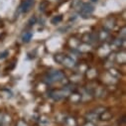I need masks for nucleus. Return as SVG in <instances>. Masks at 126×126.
<instances>
[{"label": "nucleus", "instance_id": "obj_1", "mask_svg": "<svg viewBox=\"0 0 126 126\" xmlns=\"http://www.w3.org/2000/svg\"><path fill=\"white\" fill-rule=\"evenodd\" d=\"M73 87L74 86H72V85H66L61 89H54V90L50 91V97H52L56 101L62 100L66 97H69V95L74 91Z\"/></svg>", "mask_w": 126, "mask_h": 126}, {"label": "nucleus", "instance_id": "obj_2", "mask_svg": "<svg viewBox=\"0 0 126 126\" xmlns=\"http://www.w3.org/2000/svg\"><path fill=\"white\" fill-rule=\"evenodd\" d=\"M54 60L57 63H59V64L65 66L66 68H69V69H72L76 66V61L65 54H56L54 56Z\"/></svg>", "mask_w": 126, "mask_h": 126}, {"label": "nucleus", "instance_id": "obj_3", "mask_svg": "<svg viewBox=\"0 0 126 126\" xmlns=\"http://www.w3.org/2000/svg\"><path fill=\"white\" fill-rule=\"evenodd\" d=\"M65 79V74L61 72V71H51L47 74L45 79L47 80V82L49 83H54V82H58V81H62Z\"/></svg>", "mask_w": 126, "mask_h": 126}, {"label": "nucleus", "instance_id": "obj_4", "mask_svg": "<svg viewBox=\"0 0 126 126\" xmlns=\"http://www.w3.org/2000/svg\"><path fill=\"white\" fill-rule=\"evenodd\" d=\"M93 10H94V8L92 5H90L88 3H84V4H81V6L79 8V13L83 18H87L92 14Z\"/></svg>", "mask_w": 126, "mask_h": 126}, {"label": "nucleus", "instance_id": "obj_5", "mask_svg": "<svg viewBox=\"0 0 126 126\" xmlns=\"http://www.w3.org/2000/svg\"><path fill=\"white\" fill-rule=\"evenodd\" d=\"M35 3V0H24L22 5H21V8H22V11L24 13H27L29 12L31 9L33 8V5Z\"/></svg>", "mask_w": 126, "mask_h": 126}, {"label": "nucleus", "instance_id": "obj_6", "mask_svg": "<svg viewBox=\"0 0 126 126\" xmlns=\"http://www.w3.org/2000/svg\"><path fill=\"white\" fill-rule=\"evenodd\" d=\"M69 98H70V100L72 101V102H74V103H78V102H79L80 100H81V98H82V96H81V93H78V92H72L70 95H69Z\"/></svg>", "mask_w": 126, "mask_h": 126}, {"label": "nucleus", "instance_id": "obj_7", "mask_svg": "<svg viewBox=\"0 0 126 126\" xmlns=\"http://www.w3.org/2000/svg\"><path fill=\"white\" fill-rule=\"evenodd\" d=\"M64 125L65 126H77L78 122H77V119L75 117L67 116L65 118V120H64Z\"/></svg>", "mask_w": 126, "mask_h": 126}, {"label": "nucleus", "instance_id": "obj_8", "mask_svg": "<svg viewBox=\"0 0 126 126\" xmlns=\"http://www.w3.org/2000/svg\"><path fill=\"white\" fill-rule=\"evenodd\" d=\"M96 36H97V39H98V40H100V41H105V40L109 37L108 30L102 29L101 31H99V32L96 34Z\"/></svg>", "mask_w": 126, "mask_h": 126}, {"label": "nucleus", "instance_id": "obj_9", "mask_svg": "<svg viewBox=\"0 0 126 126\" xmlns=\"http://www.w3.org/2000/svg\"><path fill=\"white\" fill-rule=\"evenodd\" d=\"M85 117H86V119H87L88 121H90V122H92V121H94V120L99 119V115H98L97 113L94 112V110L89 111V112L85 115Z\"/></svg>", "mask_w": 126, "mask_h": 126}, {"label": "nucleus", "instance_id": "obj_10", "mask_svg": "<svg viewBox=\"0 0 126 126\" xmlns=\"http://www.w3.org/2000/svg\"><path fill=\"white\" fill-rule=\"evenodd\" d=\"M111 117H112V114H111L108 110H105V111L99 116V119H100V120H109Z\"/></svg>", "mask_w": 126, "mask_h": 126}, {"label": "nucleus", "instance_id": "obj_11", "mask_svg": "<svg viewBox=\"0 0 126 126\" xmlns=\"http://www.w3.org/2000/svg\"><path fill=\"white\" fill-rule=\"evenodd\" d=\"M32 36H33V34L31 33V32H26V33L22 36V40H23V42H24V43H28V42H30V40L32 39Z\"/></svg>", "mask_w": 126, "mask_h": 126}, {"label": "nucleus", "instance_id": "obj_12", "mask_svg": "<svg viewBox=\"0 0 126 126\" xmlns=\"http://www.w3.org/2000/svg\"><path fill=\"white\" fill-rule=\"evenodd\" d=\"M109 74H110L112 77H115V78H119V77L121 76L120 73H119L117 70H115V69H111L110 72H109Z\"/></svg>", "mask_w": 126, "mask_h": 126}, {"label": "nucleus", "instance_id": "obj_13", "mask_svg": "<svg viewBox=\"0 0 126 126\" xmlns=\"http://www.w3.org/2000/svg\"><path fill=\"white\" fill-rule=\"evenodd\" d=\"M62 21V16H56L52 19V24H57Z\"/></svg>", "mask_w": 126, "mask_h": 126}, {"label": "nucleus", "instance_id": "obj_14", "mask_svg": "<svg viewBox=\"0 0 126 126\" xmlns=\"http://www.w3.org/2000/svg\"><path fill=\"white\" fill-rule=\"evenodd\" d=\"M16 126H29L28 125V123L25 121V120H19L18 122H17V124H16Z\"/></svg>", "mask_w": 126, "mask_h": 126}, {"label": "nucleus", "instance_id": "obj_15", "mask_svg": "<svg viewBox=\"0 0 126 126\" xmlns=\"http://www.w3.org/2000/svg\"><path fill=\"white\" fill-rule=\"evenodd\" d=\"M84 126H95V125H94L92 122H90V121H89V122H88V123H86Z\"/></svg>", "mask_w": 126, "mask_h": 126}, {"label": "nucleus", "instance_id": "obj_16", "mask_svg": "<svg viewBox=\"0 0 126 126\" xmlns=\"http://www.w3.org/2000/svg\"><path fill=\"white\" fill-rule=\"evenodd\" d=\"M6 54H7V52H5L4 54H0V59H3V58H5V57H6V56H5Z\"/></svg>", "mask_w": 126, "mask_h": 126}, {"label": "nucleus", "instance_id": "obj_17", "mask_svg": "<svg viewBox=\"0 0 126 126\" xmlns=\"http://www.w3.org/2000/svg\"><path fill=\"white\" fill-rule=\"evenodd\" d=\"M2 121H3V115H2L1 113H0V124L2 123Z\"/></svg>", "mask_w": 126, "mask_h": 126}]
</instances>
